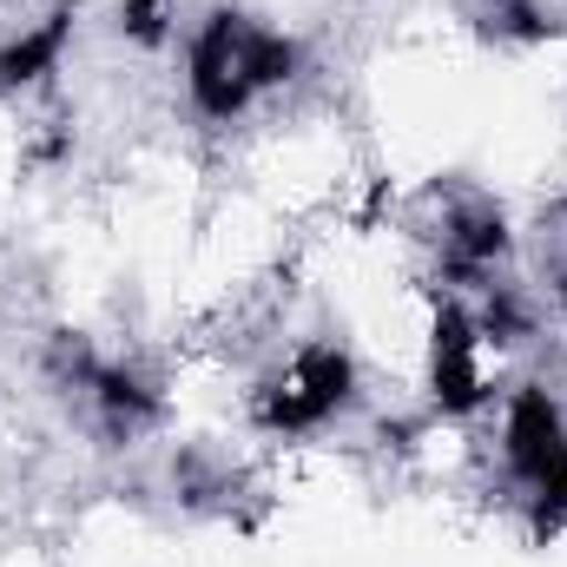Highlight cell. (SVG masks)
<instances>
[{
  "label": "cell",
  "mask_w": 567,
  "mask_h": 567,
  "mask_svg": "<svg viewBox=\"0 0 567 567\" xmlns=\"http://www.w3.org/2000/svg\"><path fill=\"white\" fill-rule=\"evenodd\" d=\"M357 396V363L343 343H297L278 370L251 390V423L265 435H310L337 423Z\"/></svg>",
  "instance_id": "cell-3"
},
{
  "label": "cell",
  "mask_w": 567,
  "mask_h": 567,
  "mask_svg": "<svg viewBox=\"0 0 567 567\" xmlns=\"http://www.w3.org/2000/svg\"><path fill=\"white\" fill-rule=\"evenodd\" d=\"M303 66V47L271 27V20H251L238 7H212L192 40H185V93H192V113L225 126L238 113H251L258 93L290 86Z\"/></svg>",
  "instance_id": "cell-1"
},
{
  "label": "cell",
  "mask_w": 567,
  "mask_h": 567,
  "mask_svg": "<svg viewBox=\"0 0 567 567\" xmlns=\"http://www.w3.org/2000/svg\"><path fill=\"white\" fill-rule=\"evenodd\" d=\"M502 468L535 522V535L567 528V410L548 383H522L502 410Z\"/></svg>",
  "instance_id": "cell-2"
},
{
  "label": "cell",
  "mask_w": 567,
  "mask_h": 567,
  "mask_svg": "<svg viewBox=\"0 0 567 567\" xmlns=\"http://www.w3.org/2000/svg\"><path fill=\"white\" fill-rule=\"evenodd\" d=\"M555 303H561V310H567V258H561V265H555Z\"/></svg>",
  "instance_id": "cell-6"
},
{
  "label": "cell",
  "mask_w": 567,
  "mask_h": 567,
  "mask_svg": "<svg viewBox=\"0 0 567 567\" xmlns=\"http://www.w3.org/2000/svg\"><path fill=\"white\" fill-rule=\"evenodd\" d=\"M178 20V0H120V33L133 47H165Z\"/></svg>",
  "instance_id": "cell-5"
},
{
  "label": "cell",
  "mask_w": 567,
  "mask_h": 567,
  "mask_svg": "<svg viewBox=\"0 0 567 567\" xmlns=\"http://www.w3.org/2000/svg\"><path fill=\"white\" fill-rule=\"evenodd\" d=\"M482 323L462 297H442L429 317V396L442 416H475L488 403V370H482Z\"/></svg>",
  "instance_id": "cell-4"
}]
</instances>
